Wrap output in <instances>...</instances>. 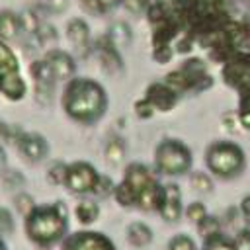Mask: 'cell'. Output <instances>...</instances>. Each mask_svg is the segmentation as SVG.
Wrapping results in <instances>:
<instances>
[{
	"instance_id": "cell-1",
	"label": "cell",
	"mask_w": 250,
	"mask_h": 250,
	"mask_svg": "<svg viewBox=\"0 0 250 250\" xmlns=\"http://www.w3.org/2000/svg\"><path fill=\"white\" fill-rule=\"evenodd\" d=\"M152 57L168 62L197 43L223 66L250 59V12L229 0H156L148 8Z\"/></svg>"
},
{
	"instance_id": "cell-2",
	"label": "cell",
	"mask_w": 250,
	"mask_h": 250,
	"mask_svg": "<svg viewBox=\"0 0 250 250\" xmlns=\"http://www.w3.org/2000/svg\"><path fill=\"white\" fill-rule=\"evenodd\" d=\"M115 199L123 207H139L143 211H158L164 199V186L156 176L139 162L127 166L121 184L115 188Z\"/></svg>"
},
{
	"instance_id": "cell-3",
	"label": "cell",
	"mask_w": 250,
	"mask_h": 250,
	"mask_svg": "<svg viewBox=\"0 0 250 250\" xmlns=\"http://www.w3.org/2000/svg\"><path fill=\"white\" fill-rule=\"evenodd\" d=\"M107 105L105 90L90 78H72L62 94V107L66 115L78 123L98 121Z\"/></svg>"
},
{
	"instance_id": "cell-4",
	"label": "cell",
	"mask_w": 250,
	"mask_h": 250,
	"mask_svg": "<svg viewBox=\"0 0 250 250\" xmlns=\"http://www.w3.org/2000/svg\"><path fill=\"white\" fill-rule=\"evenodd\" d=\"M23 229L27 238L41 248H49L61 242L62 238H66V230H68L64 203L55 201L49 205H35L33 211L23 221Z\"/></svg>"
},
{
	"instance_id": "cell-5",
	"label": "cell",
	"mask_w": 250,
	"mask_h": 250,
	"mask_svg": "<svg viewBox=\"0 0 250 250\" xmlns=\"http://www.w3.org/2000/svg\"><path fill=\"white\" fill-rule=\"evenodd\" d=\"M164 84L174 90L176 94L188 92V90H203L211 86V76L207 74V68L203 64V61L199 59H189L186 62H182V66L174 72L166 74Z\"/></svg>"
},
{
	"instance_id": "cell-6",
	"label": "cell",
	"mask_w": 250,
	"mask_h": 250,
	"mask_svg": "<svg viewBox=\"0 0 250 250\" xmlns=\"http://www.w3.org/2000/svg\"><path fill=\"white\" fill-rule=\"evenodd\" d=\"M156 168L168 176H180L191 168V150L176 139L162 141L154 150Z\"/></svg>"
},
{
	"instance_id": "cell-7",
	"label": "cell",
	"mask_w": 250,
	"mask_h": 250,
	"mask_svg": "<svg viewBox=\"0 0 250 250\" xmlns=\"http://www.w3.org/2000/svg\"><path fill=\"white\" fill-rule=\"evenodd\" d=\"M207 166L221 178L238 176L244 168V152L234 143H215L207 150Z\"/></svg>"
},
{
	"instance_id": "cell-8",
	"label": "cell",
	"mask_w": 250,
	"mask_h": 250,
	"mask_svg": "<svg viewBox=\"0 0 250 250\" xmlns=\"http://www.w3.org/2000/svg\"><path fill=\"white\" fill-rule=\"evenodd\" d=\"M25 82L20 72V62L8 43L0 41V92L10 102H20L25 96Z\"/></svg>"
},
{
	"instance_id": "cell-9",
	"label": "cell",
	"mask_w": 250,
	"mask_h": 250,
	"mask_svg": "<svg viewBox=\"0 0 250 250\" xmlns=\"http://www.w3.org/2000/svg\"><path fill=\"white\" fill-rule=\"evenodd\" d=\"M98 180H100L98 170H96L90 162L78 160V162L68 164L64 186H66L72 193H90V191L96 189Z\"/></svg>"
},
{
	"instance_id": "cell-10",
	"label": "cell",
	"mask_w": 250,
	"mask_h": 250,
	"mask_svg": "<svg viewBox=\"0 0 250 250\" xmlns=\"http://www.w3.org/2000/svg\"><path fill=\"white\" fill-rule=\"evenodd\" d=\"M29 74L33 78V84H35V100L41 104V105H51L53 102V92H55V86H57V78L53 74V70L49 68V64L45 62V59L41 61H33L31 66H29Z\"/></svg>"
},
{
	"instance_id": "cell-11",
	"label": "cell",
	"mask_w": 250,
	"mask_h": 250,
	"mask_svg": "<svg viewBox=\"0 0 250 250\" xmlns=\"http://www.w3.org/2000/svg\"><path fill=\"white\" fill-rule=\"evenodd\" d=\"M61 250H115V244L96 230H78L62 240Z\"/></svg>"
},
{
	"instance_id": "cell-12",
	"label": "cell",
	"mask_w": 250,
	"mask_h": 250,
	"mask_svg": "<svg viewBox=\"0 0 250 250\" xmlns=\"http://www.w3.org/2000/svg\"><path fill=\"white\" fill-rule=\"evenodd\" d=\"M18 150L27 162H41L49 154V143L39 133H25L18 139Z\"/></svg>"
},
{
	"instance_id": "cell-13",
	"label": "cell",
	"mask_w": 250,
	"mask_h": 250,
	"mask_svg": "<svg viewBox=\"0 0 250 250\" xmlns=\"http://www.w3.org/2000/svg\"><path fill=\"white\" fill-rule=\"evenodd\" d=\"M45 62L49 64V68L53 70L57 80H70L74 76L76 64L72 61V57L61 49H51L45 55Z\"/></svg>"
},
{
	"instance_id": "cell-14",
	"label": "cell",
	"mask_w": 250,
	"mask_h": 250,
	"mask_svg": "<svg viewBox=\"0 0 250 250\" xmlns=\"http://www.w3.org/2000/svg\"><path fill=\"white\" fill-rule=\"evenodd\" d=\"M66 37L68 41L72 43L74 51L80 55V57H86L88 55V49H90V29H88V23L80 18H74L66 23Z\"/></svg>"
},
{
	"instance_id": "cell-15",
	"label": "cell",
	"mask_w": 250,
	"mask_h": 250,
	"mask_svg": "<svg viewBox=\"0 0 250 250\" xmlns=\"http://www.w3.org/2000/svg\"><path fill=\"white\" fill-rule=\"evenodd\" d=\"M158 213L168 223H174V221L180 219V215H182V193H180L178 184L164 186V199H162V205H160Z\"/></svg>"
},
{
	"instance_id": "cell-16",
	"label": "cell",
	"mask_w": 250,
	"mask_h": 250,
	"mask_svg": "<svg viewBox=\"0 0 250 250\" xmlns=\"http://www.w3.org/2000/svg\"><path fill=\"white\" fill-rule=\"evenodd\" d=\"M94 51L98 55V61L102 62L104 70L109 72V74H115V72H121L123 64H121V57L117 53V49L109 43L107 37H100L94 45Z\"/></svg>"
},
{
	"instance_id": "cell-17",
	"label": "cell",
	"mask_w": 250,
	"mask_h": 250,
	"mask_svg": "<svg viewBox=\"0 0 250 250\" xmlns=\"http://www.w3.org/2000/svg\"><path fill=\"white\" fill-rule=\"evenodd\" d=\"M176 92L170 90L166 84H150L146 90V100L152 104L154 109L158 111H168L176 104Z\"/></svg>"
},
{
	"instance_id": "cell-18",
	"label": "cell",
	"mask_w": 250,
	"mask_h": 250,
	"mask_svg": "<svg viewBox=\"0 0 250 250\" xmlns=\"http://www.w3.org/2000/svg\"><path fill=\"white\" fill-rule=\"evenodd\" d=\"M21 31L23 29L20 14H16L14 10H0V41H14L20 37Z\"/></svg>"
},
{
	"instance_id": "cell-19",
	"label": "cell",
	"mask_w": 250,
	"mask_h": 250,
	"mask_svg": "<svg viewBox=\"0 0 250 250\" xmlns=\"http://www.w3.org/2000/svg\"><path fill=\"white\" fill-rule=\"evenodd\" d=\"M127 240L135 246V248H145L150 244L152 240V230L146 223H141V221H135L127 227Z\"/></svg>"
},
{
	"instance_id": "cell-20",
	"label": "cell",
	"mask_w": 250,
	"mask_h": 250,
	"mask_svg": "<svg viewBox=\"0 0 250 250\" xmlns=\"http://www.w3.org/2000/svg\"><path fill=\"white\" fill-rule=\"evenodd\" d=\"M105 37L109 39V43H111L115 49H123V47H129V45H131L133 33H131V27H129L125 21H115V23L109 25Z\"/></svg>"
},
{
	"instance_id": "cell-21",
	"label": "cell",
	"mask_w": 250,
	"mask_h": 250,
	"mask_svg": "<svg viewBox=\"0 0 250 250\" xmlns=\"http://www.w3.org/2000/svg\"><path fill=\"white\" fill-rule=\"evenodd\" d=\"M125 152H127V146H125V143L121 141V139H109L107 141V145H105V162L107 164H111V166H119L121 162H123V158H125Z\"/></svg>"
},
{
	"instance_id": "cell-22",
	"label": "cell",
	"mask_w": 250,
	"mask_h": 250,
	"mask_svg": "<svg viewBox=\"0 0 250 250\" xmlns=\"http://www.w3.org/2000/svg\"><path fill=\"white\" fill-rule=\"evenodd\" d=\"M74 215H76V219L82 225H90V223H94L100 217V207H98V203H94L90 199H84V201H80L76 205Z\"/></svg>"
},
{
	"instance_id": "cell-23",
	"label": "cell",
	"mask_w": 250,
	"mask_h": 250,
	"mask_svg": "<svg viewBox=\"0 0 250 250\" xmlns=\"http://www.w3.org/2000/svg\"><path fill=\"white\" fill-rule=\"evenodd\" d=\"M2 184L8 191H18L25 186V178L20 170H14V168H6L2 172Z\"/></svg>"
},
{
	"instance_id": "cell-24",
	"label": "cell",
	"mask_w": 250,
	"mask_h": 250,
	"mask_svg": "<svg viewBox=\"0 0 250 250\" xmlns=\"http://www.w3.org/2000/svg\"><path fill=\"white\" fill-rule=\"evenodd\" d=\"M197 232H199V234H201V238L205 240V238H209V236L219 234V232H221V225H219V221H217L215 217L205 215V217L197 223Z\"/></svg>"
},
{
	"instance_id": "cell-25",
	"label": "cell",
	"mask_w": 250,
	"mask_h": 250,
	"mask_svg": "<svg viewBox=\"0 0 250 250\" xmlns=\"http://www.w3.org/2000/svg\"><path fill=\"white\" fill-rule=\"evenodd\" d=\"M121 0H80V4L92 14H105L113 10Z\"/></svg>"
},
{
	"instance_id": "cell-26",
	"label": "cell",
	"mask_w": 250,
	"mask_h": 250,
	"mask_svg": "<svg viewBox=\"0 0 250 250\" xmlns=\"http://www.w3.org/2000/svg\"><path fill=\"white\" fill-rule=\"evenodd\" d=\"M66 170H68V164L64 162H53L47 170V180L49 184L53 186H62L64 180H66Z\"/></svg>"
},
{
	"instance_id": "cell-27",
	"label": "cell",
	"mask_w": 250,
	"mask_h": 250,
	"mask_svg": "<svg viewBox=\"0 0 250 250\" xmlns=\"http://www.w3.org/2000/svg\"><path fill=\"white\" fill-rule=\"evenodd\" d=\"M203 250H234V242L219 232L203 240Z\"/></svg>"
},
{
	"instance_id": "cell-28",
	"label": "cell",
	"mask_w": 250,
	"mask_h": 250,
	"mask_svg": "<svg viewBox=\"0 0 250 250\" xmlns=\"http://www.w3.org/2000/svg\"><path fill=\"white\" fill-rule=\"evenodd\" d=\"M14 205H16V209H18V213L23 215V219H25V217L33 211L35 201H33V197H31L29 193H25V191H18V193L14 195Z\"/></svg>"
},
{
	"instance_id": "cell-29",
	"label": "cell",
	"mask_w": 250,
	"mask_h": 250,
	"mask_svg": "<svg viewBox=\"0 0 250 250\" xmlns=\"http://www.w3.org/2000/svg\"><path fill=\"white\" fill-rule=\"evenodd\" d=\"M23 135V131L18 125H8L0 119V145L2 143H18V139Z\"/></svg>"
},
{
	"instance_id": "cell-30",
	"label": "cell",
	"mask_w": 250,
	"mask_h": 250,
	"mask_svg": "<svg viewBox=\"0 0 250 250\" xmlns=\"http://www.w3.org/2000/svg\"><path fill=\"white\" fill-rule=\"evenodd\" d=\"M189 182H191V188H193L195 191L209 193V191L213 189V182H211V178H209L207 174H203V172H193L191 178H189Z\"/></svg>"
},
{
	"instance_id": "cell-31",
	"label": "cell",
	"mask_w": 250,
	"mask_h": 250,
	"mask_svg": "<svg viewBox=\"0 0 250 250\" xmlns=\"http://www.w3.org/2000/svg\"><path fill=\"white\" fill-rule=\"evenodd\" d=\"M16 229V221H14V215L8 207H0V236L4 234H12Z\"/></svg>"
},
{
	"instance_id": "cell-32",
	"label": "cell",
	"mask_w": 250,
	"mask_h": 250,
	"mask_svg": "<svg viewBox=\"0 0 250 250\" xmlns=\"http://www.w3.org/2000/svg\"><path fill=\"white\" fill-rule=\"evenodd\" d=\"M168 250H195V242L188 234H176L168 242Z\"/></svg>"
},
{
	"instance_id": "cell-33",
	"label": "cell",
	"mask_w": 250,
	"mask_h": 250,
	"mask_svg": "<svg viewBox=\"0 0 250 250\" xmlns=\"http://www.w3.org/2000/svg\"><path fill=\"white\" fill-rule=\"evenodd\" d=\"M37 37H39L41 45L55 43V41H57V29H55L53 25H49V23H43V21H41V25H39V29H37Z\"/></svg>"
},
{
	"instance_id": "cell-34",
	"label": "cell",
	"mask_w": 250,
	"mask_h": 250,
	"mask_svg": "<svg viewBox=\"0 0 250 250\" xmlns=\"http://www.w3.org/2000/svg\"><path fill=\"white\" fill-rule=\"evenodd\" d=\"M186 215H188V219L189 221H193V223H199L205 215H207V209H205V205L203 203H199V201H193V203H189L188 205V209H186Z\"/></svg>"
},
{
	"instance_id": "cell-35",
	"label": "cell",
	"mask_w": 250,
	"mask_h": 250,
	"mask_svg": "<svg viewBox=\"0 0 250 250\" xmlns=\"http://www.w3.org/2000/svg\"><path fill=\"white\" fill-rule=\"evenodd\" d=\"M111 191H115V186H113L111 178H107V176H100V180H98V184H96L94 193H96V195H100V197H105V195H109Z\"/></svg>"
},
{
	"instance_id": "cell-36",
	"label": "cell",
	"mask_w": 250,
	"mask_h": 250,
	"mask_svg": "<svg viewBox=\"0 0 250 250\" xmlns=\"http://www.w3.org/2000/svg\"><path fill=\"white\" fill-rule=\"evenodd\" d=\"M135 111H137V115H139L141 119H148V117H152L154 107H152V104L145 98V100H141V102L135 104Z\"/></svg>"
},
{
	"instance_id": "cell-37",
	"label": "cell",
	"mask_w": 250,
	"mask_h": 250,
	"mask_svg": "<svg viewBox=\"0 0 250 250\" xmlns=\"http://www.w3.org/2000/svg\"><path fill=\"white\" fill-rule=\"evenodd\" d=\"M232 242H234V250H250V230L248 229L240 230Z\"/></svg>"
},
{
	"instance_id": "cell-38",
	"label": "cell",
	"mask_w": 250,
	"mask_h": 250,
	"mask_svg": "<svg viewBox=\"0 0 250 250\" xmlns=\"http://www.w3.org/2000/svg\"><path fill=\"white\" fill-rule=\"evenodd\" d=\"M238 123H240V119H238V115H236L234 111L223 113V125H225V129H227L229 133H234V131L238 129Z\"/></svg>"
},
{
	"instance_id": "cell-39",
	"label": "cell",
	"mask_w": 250,
	"mask_h": 250,
	"mask_svg": "<svg viewBox=\"0 0 250 250\" xmlns=\"http://www.w3.org/2000/svg\"><path fill=\"white\" fill-rule=\"evenodd\" d=\"M125 4V8L131 12V14H141L143 10H146L148 6V0H121Z\"/></svg>"
},
{
	"instance_id": "cell-40",
	"label": "cell",
	"mask_w": 250,
	"mask_h": 250,
	"mask_svg": "<svg viewBox=\"0 0 250 250\" xmlns=\"http://www.w3.org/2000/svg\"><path fill=\"white\" fill-rule=\"evenodd\" d=\"M45 4H47L51 10H55V12H61V10L66 6V0H45Z\"/></svg>"
},
{
	"instance_id": "cell-41",
	"label": "cell",
	"mask_w": 250,
	"mask_h": 250,
	"mask_svg": "<svg viewBox=\"0 0 250 250\" xmlns=\"http://www.w3.org/2000/svg\"><path fill=\"white\" fill-rule=\"evenodd\" d=\"M238 119H240V125H242L244 129H248V131H250V111H240Z\"/></svg>"
},
{
	"instance_id": "cell-42",
	"label": "cell",
	"mask_w": 250,
	"mask_h": 250,
	"mask_svg": "<svg viewBox=\"0 0 250 250\" xmlns=\"http://www.w3.org/2000/svg\"><path fill=\"white\" fill-rule=\"evenodd\" d=\"M6 168H8V156H6V150H4V146L0 145V174H2Z\"/></svg>"
},
{
	"instance_id": "cell-43",
	"label": "cell",
	"mask_w": 250,
	"mask_h": 250,
	"mask_svg": "<svg viewBox=\"0 0 250 250\" xmlns=\"http://www.w3.org/2000/svg\"><path fill=\"white\" fill-rule=\"evenodd\" d=\"M240 209H242V213H244L246 217H250V195H246V197L242 199V203H240Z\"/></svg>"
},
{
	"instance_id": "cell-44",
	"label": "cell",
	"mask_w": 250,
	"mask_h": 250,
	"mask_svg": "<svg viewBox=\"0 0 250 250\" xmlns=\"http://www.w3.org/2000/svg\"><path fill=\"white\" fill-rule=\"evenodd\" d=\"M0 250H8V246H6V242H4L2 236H0Z\"/></svg>"
},
{
	"instance_id": "cell-45",
	"label": "cell",
	"mask_w": 250,
	"mask_h": 250,
	"mask_svg": "<svg viewBox=\"0 0 250 250\" xmlns=\"http://www.w3.org/2000/svg\"><path fill=\"white\" fill-rule=\"evenodd\" d=\"M244 2H248V4H250V0H244Z\"/></svg>"
}]
</instances>
